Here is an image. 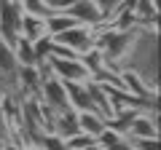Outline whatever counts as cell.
<instances>
[{"label": "cell", "mask_w": 161, "mask_h": 150, "mask_svg": "<svg viewBox=\"0 0 161 150\" xmlns=\"http://www.w3.org/2000/svg\"><path fill=\"white\" fill-rule=\"evenodd\" d=\"M124 137L158 139V113H150V115L140 113V115H134V121L129 123V129H126V134H124Z\"/></svg>", "instance_id": "5"}, {"label": "cell", "mask_w": 161, "mask_h": 150, "mask_svg": "<svg viewBox=\"0 0 161 150\" xmlns=\"http://www.w3.org/2000/svg\"><path fill=\"white\" fill-rule=\"evenodd\" d=\"M64 145H67V150H86V147H92V145H97V137H92V134H83V131H78L75 137L64 139Z\"/></svg>", "instance_id": "13"}, {"label": "cell", "mask_w": 161, "mask_h": 150, "mask_svg": "<svg viewBox=\"0 0 161 150\" xmlns=\"http://www.w3.org/2000/svg\"><path fill=\"white\" fill-rule=\"evenodd\" d=\"M46 35V27H43V19L40 16H30V13H22V22H19V38L35 43L38 38Z\"/></svg>", "instance_id": "8"}, {"label": "cell", "mask_w": 161, "mask_h": 150, "mask_svg": "<svg viewBox=\"0 0 161 150\" xmlns=\"http://www.w3.org/2000/svg\"><path fill=\"white\" fill-rule=\"evenodd\" d=\"M94 6H97L99 13H102L105 22H110V16L115 13V8L121 6V0H94Z\"/></svg>", "instance_id": "16"}, {"label": "cell", "mask_w": 161, "mask_h": 150, "mask_svg": "<svg viewBox=\"0 0 161 150\" xmlns=\"http://www.w3.org/2000/svg\"><path fill=\"white\" fill-rule=\"evenodd\" d=\"M3 99V94H0ZM8 142V126H6V115H3V102H0V147Z\"/></svg>", "instance_id": "17"}, {"label": "cell", "mask_w": 161, "mask_h": 150, "mask_svg": "<svg viewBox=\"0 0 161 150\" xmlns=\"http://www.w3.org/2000/svg\"><path fill=\"white\" fill-rule=\"evenodd\" d=\"M35 147L38 150H67V145H64V139H59L57 134H40Z\"/></svg>", "instance_id": "14"}, {"label": "cell", "mask_w": 161, "mask_h": 150, "mask_svg": "<svg viewBox=\"0 0 161 150\" xmlns=\"http://www.w3.org/2000/svg\"><path fill=\"white\" fill-rule=\"evenodd\" d=\"M0 150H24V147H19V145H14V142H6Z\"/></svg>", "instance_id": "18"}, {"label": "cell", "mask_w": 161, "mask_h": 150, "mask_svg": "<svg viewBox=\"0 0 161 150\" xmlns=\"http://www.w3.org/2000/svg\"><path fill=\"white\" fill-rule=\"evenodd\" d=\"M48 64V75L51 78H57V81L62 83H86L92 81L89 78V70L83 67V62L80 59H46Z\"/></svg>", "instance_id": "3"}, {"label": "cell", "mask_w": 161, "mask_h": 150, "mask_svg": "<svg viewBox=\"0 0 161 150\" xmlns=\"http://www.w3.org/2000/svg\"><path fill=\"white\" fill-rule=\"evenodd\" d=\"M129 150H158V139H142V137H124Z\"/></svg>", "instance_id": "15"}, {"label": "cell", "mask_w": 161, "mask_h": 150, "mask_svg": "<svg viewBox=\"0 0 161 150\" xmlns=\"http://www.w3.org/2000/svg\"><path fill=\"white\" fill-rule=\"evenodd\" d=\"M43 27H46L48 38H57V35L67 32V29L78 27V24H75V19H70L67 13H48V16L43 19Z\"/></svg>", "instance_id": "9"}, {"label": "cell", "mask_w": 161, "mask_h": 150, "mask_svg": "<svg viewBox=\"0 0 161 150\" xmlns=\"http://www.w3.org/2000/svg\"><path fill=\"white\" fill-rule=\"evenodd\" d=\"M22 6L19 0H0V40L16 46L19 40V22H22Z\"/></svg>", "instance_id": "2"}, {"label": "cell", "mask_w": 161, "mask_h": 150, "mask_svg": "<svg viewBox=\"0 0 161 150\" xmlns=\"http://www.w3.org/2000/svg\"><path fill=\"white\" fill-rule=\"evenodd\" d=\"M51 46H54V40L48 38V35H43V38H38V40L32 43V54H35V62H46L48 56H51Z\"/></svg>", "instance_id": "12"}, {"label": "cell", "mask_w": 161, "mask_h": 150, "mask_svg": "<svg viewBox=\"0 0 161 150\" xmlns=\"http://www.w3.org/2000/svg\"><path fill=\"white\" fill-rule=\"evenodd\" d=\"M62 86H64V94H67L70 110H75V113H94L86 83H62Z\"/></svg>", "instance_id": "6"}, {"label": "cell", "mask_w": 161, "mask_h": 150, "mask_svg": "<svg viewBox=\"0 0 161 150\" xmlns=\"http://www.w3.org/2000/svg\"><path fill=\"white\" fill-rule=\"evenodd\" d=\"M14 56H16L19 67H35V54H32V43L24 40V38H19L16 46H14Z\"/></svg>", "instance_id": "11"}, {"label": "cell", "mask_w": 161, "mask_h": 150, "mask_svg": "<svg viewBox=\"0 0 161 150\" xmlns=\"http://www.w3.org/2000/svg\"><path fill=\"white\" fill-rule=\"evenodd\" d=\"M80 129H78V115H75V110H64V113H57V115H54L51 134H57L59 139H70Z\"/></svg>", "instance_id": "7"}, {"label": "cell", "mask_w": 161, "mask_h": 150, "mask_svg": "<svg viewBox=\"0 0 161 150\" xmlns=\"http://www.w3.org/2000/svg\"><path fill=\"white\" fill-rule=\"evenodd\" d=\"M78 115V129L83 134H92V137H99L105 131V118L97 115V113H75Z\"/></svg>", "instance_id": "10"}, {"label": "cell", "mask_w": 161, "mask_h": 150, "mask_svg": "<svg viewBox=\"0 0 161 150\" xmlns=\"http://www.w3.org/2000/svg\"><path fill=\"white\" fill-rule=\"evenodd\" d=\"M40 104H46L51 113H64V110H70L62 81L51 78V75L43 78V83H40Z\"/></svg>", "instance_id": "4"}, {"label": "cell", "mask_w": 161, "mask_h": 150, "mask_svg": "<svg viewBox=\"0 0 161 150\" xmlns=\"http://www.w3.org/2000/svg\"><path fill=\"white\" fill-rule=\"evenodd\" d=\"M54 43H59V46H64V48H70V51L75 54V56H86L89 51H94V40H97V32H94L92 27H73V29H67V32H62V35H57V38H51Z\"/></svg>", "instance_id": "1"}]
</instances>
